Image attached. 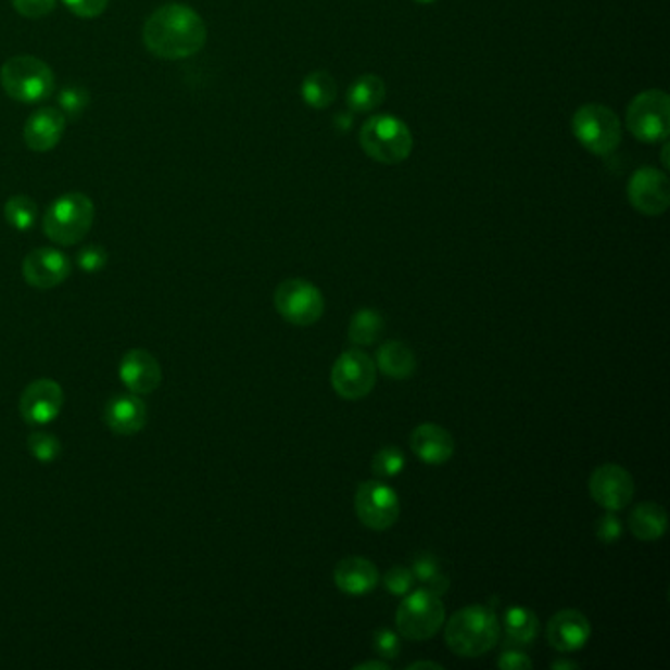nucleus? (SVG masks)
<instances>
[{"label":"nucleus","mask_w":670,"mask_h":670,"mask_svg":"<svg viewBox=\"0 0 670 670\" xmlns=\"http://www.w3.org/2000/svg\"><path fill=\"white\" fill-rule=\"evenodd\" d=\"M146 50L162 60H187L206 43V24L199 12L181 2L155 9L142 28Z\"/></svg>","instance_id":"1"},{"label":"nucleus","mask_w":670,"mask_h":670,"mask_svg":"<svg viewBox=\"0 0 670 670\" xmlns=\"http://www.w3.org/2000/svg\"><path fill=\"white\" fill-rule=\"evenodd\" d=\"M500 640V621L492 608L472 604L458 609L444 630L448 649L458 657L476 659L494 649Z\"/></svg>","instance_id":"2"},{"label":"nucleus","mask_w":670,"mask_h":670,"mask_svg":"<svg viewBox=\"0 0 670 670\" xmlns=\"http://www.w3.org/2000/svg\"><path fill=\"white\" fill-rule=\"evenodd\" d=\"M94 223L91 197L73 191L58 197L43 215V232L60 246H73L89 235Z\"/></svg>","instance_id":"3"},{"label":"nucleus","mask_w":670,"mask_h":670,"mask_svg":"<svg viewBox=\"0 0 670 670\" xmlns=\"http://www.w3.org/2000/svg\"><path fill=\"white\" fill-rule=\"evenodd\" d=\"M0 87L12 101L41 103L53 93L55 75L48 63L34 55H16L0 67Z\"/></svg>","instance_id":"4"},{"label":"nucleus","mask_w":670,"mask_h":670,"mask_svg":"<svg viewBox=\"0 0 670 670\" xmlns=\"http://www.w3.org/2000/svg\"><path fill=\"white\" fill-rule=\"evenodd\" d=\"M361 146L378 164H402L413 152L412 130L393 114H376L362 126Z\"/></svg>","instance_id":"5"},{"label":"nucleus","mask_w":670,"mask_h":670,"mask_svg":"<svg viewBox=\"0 0 670 670\" xmlns=\"http://www.w3.org/2000/svg\"><path fill=\"white\" fill-rule=\"evenodd\" d=\"M572 135L582 148L596 155L614 154L621 144V121L604 104L590 103L580 106L572 116Z\"/></svg>","instance_id":"6"},{"label":"nucleus","mask_w":670,"mask_h":670,"mask_svg":"<svg viewBox=\"0 0 670 670\" xmlns=\"http://www.w3.org/2000/svg\"><path fill=\"white\" fill-rule=\"evenodd\" d=\"M444 618L446 611L441 596L429 589H419L405 594L395 623L405 640L427 641L443 628Z\"/></svg>","instance_id":"7"},{"label":"nucleus","mask_w":670,"mask_h":670,"mask_svg":"<svg viewBox=\"0 0 670 670\" xmlns=\"http://www.w3.org/2000/svg\"><path fill=\"white\" fill-rule=\"evenodd\" d=\"M628 128L643 144L665 142L670 130L669 94L660 89L637 94L628 109Z\"/></svg>","instance_id":"8"},{"label":"nucleus","mask_w":670,"mask_h":670,"mask_svg":"<svg viewBox=\"0 0 670 670\" xmlns=\"http://www.w3.org/2000/svg\"><path fill=\"white\" fill-rule=\"evenodd\" d=\"M274 305L283 319L298 327L315 325L325 313L323 293L307 279L281 281L274 293Z\"/></svg>","instance_id":"9"},{"label":"nucleus","mask_w":670,"mask_h":670,"mask_svg":"<svg viewBox=\"0 0 670 670\" xmlns=\"http://www.w3.org/2000/svg\"><path fill=\"white\" fill-rule=\"evenodd\" d=\"M354 509L364 526L371 531H388L400 519V497L380 480H366L354 495Z\"/></svg>","instance_id":"10"},{"label":"nucleus","mask_w":670,"mask_h":670,"mask_svg":"<svg viewBox=\"0 0 670 670\" xmlns=\"http://www.w3.org/2000/svg\"><path fill=\"white\" fill-rule=\"evenodd\" d=\"M376 378V362L371 361L370 354L358 349L342 352L330 370V383L344 400L366 397L374 390Z\"/></svg>","instance_id":"11"},{"label":"nucleus","mask_w":670,"mask_h":670,"mask_svg":"<svg viewBox=\"0 0 670 670\" xmlns=\"http://www.w3.org/2000/svg\"><path fill=\"white\" fill-rule=\"evenodd\" d=\"M628 197L635 211L659 217L670 205L669 177L655 167H641L631 176Z\"/></svg>","instance_id":"12"},{"label":"nucleus","mask_w":670,"mask_h":670,"mask_svg":"<svg viewBox=\"0 0 670 670\" xmlns=\"http://www.w3.org/2000/svg\"><path fill=\"white\" fill-rule=\"evenodd\" d=\"M592 500L609 511L628 507L635 495V482L630 472L619 465H602L590 476Z\"/></svg>","instance_id":"13"},{"label":"nucleus","mask_w":670,"mask_h":670,"mask_svg":"<svg viewBox=\"0 0 670 670\" xmlns=\"http://www.w3.org/2000/svg\"><path fill=\"white\" fill-rule=\"evenodd\" d=\"M63 403L65 393L62 385L50 378H41L28 383V388L22 392L18 409L26 424L48 425L60 417Z\"/></svg>","instance_id":"14"},{"label":"nucleus","mask_w":670,"mask_h":670,"mask_svg":"<svg viewBox=\"0 0 670 670\" xmlns=\"http://www.w3.org/2000/svg\"><path fill=\"white\" fill-rule=\"evenodd\" d=\"M22 274L31 288L53 289L69 278L72 262L55 248H38L24 258Z\"/></svg>","instance_id":"15"},{"label":"nucleus","mask_w":670,"mask_h":670,"mask_svg":"<svg viewBox=\"0 0 670 670\" xmlns=\"http://www.w3.org/2000/svg\"><path fill=\"white\" fill-rule=\"evenodd\" d=\"M590 619L578 609H560L547 623L548 645L558 653H574L589 643Z\"/></svg>","instance_id":"16"},{"label":"nucleus","mask_w":670,"mask_h":670,"mask_svg":"<svg viewBox=\"0 0 670 670\" xmlns=\"http://www.w3.org/2000/svg\"><path fill=\"white\" fill-rule=\"evenodd\" d=\"M121 380L136 395L155 392L162 383V366L154 354L144 349L128 351L121 361Z\"/></svg>","instance_id":"17"},{"label":"nucleus","mask_w":670,"mask_h":670,"mask_svg":"<svg viewBox=\"0 0 670 670\" xmlns=\"http://www.w3.org/2000/svg\"><path fill=\"white\" fill-rule=\"evenodd\" d=\"M65 116L60 109H40L24 124V142L31 152H50L62 142Z\"/></svg>","instance_id":"18"},{"label":"nucleus","mask_w":670,"mask_h":670,"mask_svg":"<svg viewBox=\"0 0 670 670\" xmlns=\"http://www.w3.org/2000/svg\"><path fill=\"white\" fill-rule=\"evenodd\" d=\"M146 421H148V407L136 393L116 395L104 407V424L113 433L130 437L142 431Z\"/></svg>","instance_id":"19"},{"label":"nucleus","mask_w":670,"mask_h":670,"mask_svg":"<svg viewBox=\"0 0 670 670\" xmlns=\"http://www.w3.org/2000/svg\"><path fill=\"white\" fill-rule=\"evenodd\" d=\"M409 444H412L413 454L421 458L425 465H444L446 460L453 458V434L441 425H419L417 429H413Z\"/></svg>","instance_id":"20"},{"label":"nucleus","mask_w":670,"mask_h":670,"mask_svg":"<svg viewBox=\"0 0 670 670\" xmlns=\"http://www.w3.org/2000/svg\"><path fill=\"white\" fill-rule=\"evenodd\" d=\"M380 572L364 557H346L334 567V584L349 596H364L378 586Z\"/></svg>","instance_id":"21"},{"label":"nucleus","mask_w":670,"mask_h":670,"mask_svg":"<svg viewBox=\"0 0 670 670\" xmlns=\"http://www.w3.org/2000/svg\"><path fill=\"white\" fill-rule=\"evenodd\" d=\"M376 366L393 380H407L415 374L417 361L407 344L388 341L376 352Z\"/></svg>","instance_id":"22"},{"label":"nucleus","mask_w":670,"mask_h":670,"mask_svg":"<svg viewBox=\"0 0 670 670\" xmlns=\"http://www.w3.org/2000/svg\"><path fill=\"white\" fill-rule=\"evenodd\" d=\"M388 87L382 77L378 75H361L356 81L352 83L346 103L354 113H371L385 101Z\"/></svg>","instance_id":"23"},{"label":"nucleus","mask_w":670,"mask_h":670,"mask_svg":"<svg viewBox=\"0 0 670 670\" xmlns=\"http://www.w3.org/2000/svg\"><path fill=\"white\" fill-rule=\"evenodd\" d=\"M667 511L655 502H643L631 511L630 529L640 541H657L667 533Z\"/></svg>","instance_id":"24"},{"label":"nucleus","mask_w":670,"mask_h":670,"mask_svg":"<svg viewBox=\"0 0 670 670\" xmlns=\"http://www.w3.org/2000/svg\"><path fill=\"white\" fill-rule=\"evenodd\" d=\"M504 628H506L507 645L526 647L531 645L539 635V618L535 611L523 606H511L504 614Z\"/></svg>","instance_id":"25"},{"label":"nucleus","mask_w":670,"mask_h":670,"mask_svg":"<svg viewBox=\"0 0 670 670\" xmlns=\"http://www.w3.org/2000/svg\"><path fill=\"white\" fill-rule=\"evenodd\" d=\"M301 97L311 109H329L337 101V81L329 72H313L301 85Z\"/></svg>","instance_id":"26"},{"label":"nucleus","mask_w":670,"mask_h":670,"mask_svg":"<svg viewBox=\"0 0 670 670\" xmlns=\"http://www.w3.org/2000/svg\"><path fill=\"white\" fill-rule=\"evenodd\" d=\"M383 332V317L376 309L362 307L352 315L349 339L356 346H370Z\"/></svg>","instance_id":"27"},{"label":"nucleus","mask_w":670,"mask_h":670,"mask_svg":"<svg viewBox=\"0 0 670 670\" xmlns=\"http://www.w3.org/2000/svg\"><path fill=\"white\" fill-rule=\"evenodd\" d=\"M413 577L419 582H424L425 589L431 590L434 594L443 596L444 592L451 586L448 578L444 577L443 570L439 560L433 555H419L413 560L412 567Z\"/></svg>","instance_id":"28"},{"label":"nucleus","mask_w":670,"mask_h":670,"mask_svg":"<svg viewBox=\"0 0 670 670\" xmlns=\"http://www.w3.org/2000/svg\"><path fill=\"white\" fill-rule=\"evenodd\" d=\"M38 217V206L30 197L14 195L4 205V218L16 230H30Z\"/></svg>","instance_id":"29"},{"label":"nucleus","mask_w":670,"mask_h":670,"mask_svg":"<svg viewBox=\"0 0 670 670\" xmlns=\"http://www.w3.org/2000/svg\"><path fill=\"white\" fill-rule=\"evenodd\" d=\"M89 103H91V94L81 85H69V87L62 89L60 97H58V106H60L63 116L69 118V121L81 118Z\"/></svg>","instance_id":"30"},{"label":"nucleus","mask_w":670,"mask_h":670,"mask_svg":"<svg viewBox=\"0 0 670 670\" xmlns=\"http://www.w3.org/2000/svg\"><path fill=\"white\" fill-rule=\"evenodd\" d=\"M405 466V454L400 446H383L371 458V472L378 478H393Z\"/></svg>","instance_id":"31"},{"label":"nucleus","mask_w":670,"mask_h":670,"mask_svg":"<svg viewBox=\"0 0 670 670\" xmlns=\"http://www.w3.org/2000/svg\"><path fill=\"white\" fill-rule=\"evenodd\" d=\"M28 451L40 463H53L62 454V443L55 434L38 431L28 437Z\"/></svg>","instance_id":"32"},{"label":"nucleus","mask_w":670,"mask_h":670,"mask_svg":"<svg viewBox=\"0 0 670 670\" xmlns=\"http://www.w3.org/2000/svg\"><path fill=\"white\" fill-rule=\"evenodd\" d=\"M413 582H415V577H413L412 568L393 567L383 577V584L393 596L409 594L413 590Z\"/></svg>","instance_id":"33"},{"label":"nucleus","mask_w":670,"mask_h":670,"mask_svg":"<svg viewBox=\"0 0 670 670\" xmlns=\"http://www.w3.org/2000/svg\"><path fill=\"white\" fill-rule=\"evenodd\" d=\"M106 262H109V252L99 244H89V246L81 248L79 254H77V264L87 274L101 271L106 266Z\"/></svg>","instance_id":"34"},{"label":"nucleus","mask_w":670,"mask_h":670,"mask_svg":"<svg viewBox=\"0 0 670 670\" xmlns=\"http://www.w3.org/2000/svg\"><path fill=\"white\" fill-rule=\"evenodd\" d=\"M371 645H374V649H376V653H378L382 659H397V657H400V650H402L400 637H397L392 630H385V628L374 633Z\"/></svg>","instance_id":"35"},{"label":"nucleus","mask_w":670,"mask_h":670,"mask_svg":"<svg viewBox=\"0 0 670 670\" xmlns=\"http://www.w3.org/2000/svg\"><path fill=\"white\" fill-rule=\"evenodd\" d=\"M58 0H12L14 11L18 12L24 18L38 21L48 16L55 9Z\"/></svg>","instance_id":"36"},{"label":"nucleus","mask_w":670,"mask_h":670,"mask_svg":"<svg viewBox=\"0 0 670 670\" xmlns=\"http://www.w3.org/2000/svg\"><path fill=\"white\" fill-rule=\"evenodd\" d=\"M109 2H111V0H63V4H65L75 16L85 18V21H91V18L101 16V14L106 11Z\"/></svg>","instance_id":"37"},{"label":"nucleus","mask_w":670,"mask_h":670,"mask_svg":"<svg viewBox=\"0 0 670 670\" xmlns=\"http://www.w3.org/2000/svg\"><path fill=\"white\" fill-rule=\"evenodd\" d=\"M621 533H623V529H621V521H619L618 516L606 509V514L599 517L598 526H596V535H598L599 541L606 543V545H611V543L619 541Z\"/></svg>","instance_id":"38"},{"label":"nucleus","mask_w":670,"mask_h":670,"mask_svg":"<svg viewBox=\"0 0 670 670\" xmlns=\"http://www.w3.org/2000/svg\"><path fill=\"white\" fill-rule=\"evenodd\" d=\"M497 667L504 670L533 669V660L529 659V655H526L523 650H506V653L497 659Z\"/></svg>","instance_id":"39"},{"label":"nucleus","mask_w":670,"mask_h":670,"mask_svg":"<svg viewBox=\"0 0 670 670\" xmlns=\"http://www.w3.org/2000/svg\"><path fill=\"white\" fill-rule=\"evenodd\" d=\"M407 669H443V665H439V662H433V660H417V662H412Z\"/></svg>","instance_id":"40"},{"label":"nucleus","mask_w":670,"mask_h":670,"mask_svg":"<svg viewBox=\"0 0 670 670\" xmlns=\"http://www.w3.org/2000/svg\"><path fill=\"white\" fill-rule=\"evenodd\" d=\"M356 669L358 670H366V669L390 670V667H388V662H378V660H366V662H362V665H356Z\"/></svg>","instance_id":"41"},{"label":"nucleus","mask_w":670,"mask_h":670,"mask_svg":"<svg viewBox=\"0 0 670 670\" xmlns=\"http://www.w3.org/2000/svg\"><path fill=\"white\" fill-rule=\"evenodd\" d=\"M578 667H580V665L574 662V660H570V662H568V660H557V662H553V669H578Z\"/></svg>","instance_id":"42"},{"label":"nucleus","mask_w":670,"mask_h":670,"mask_svg":"<svg viewBox=\"0 0 670 670\" xmlns=\"http://www.w3.org/2000/svg\"><path fill=\"white\" fill-rule=\"evenodd\" d=\"M415 2H419V4H431L434 0H415Z\"/></svg>","instance_id":"43"}]
</instances>
